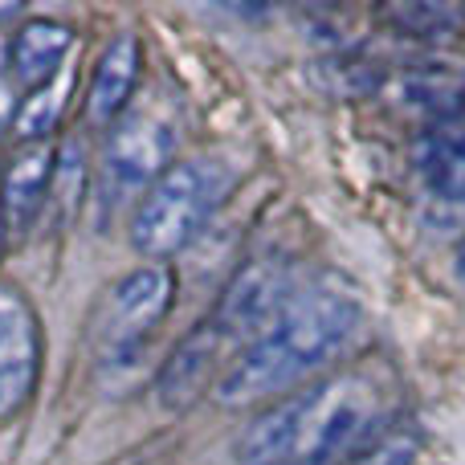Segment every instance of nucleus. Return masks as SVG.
<instances>
[{
  "label": "nucleus",
  "mask_w": 465,
  "mask_h": 465,
  "mask_svg": "<svg viewBox=\"0 0 465 465\" xmlns=\"http://www.w3.org/2000/svg\"><path fill=\"white\" fill-rule=\"evenodd\" d=\"M74 33L57 21H25L16 29L13 45H8V65H13V82L25 90H41L65 70Z\"/></svg>",
  "instance_id": "obj_11"
},
{
  "label": "nucleus",
  "mask_w": 465,
  "mask_h": 465,
  "mask_svg": "<svg viewBox=\"0 0 465 465\" xmlns=\"http://www.w3.org/2000/svg\"><path fill=\"white\" fill-rule=\"evenodd\" d=\"M139 74H143V49H139V37L135 33H119V37L98 54L94 74H90L86 119L94 123V127H111V123L135 103Z\"/></svg>",
  "instance_id": "obj_9"
},
{
  "label": "nucleus",
  "mask_w": 465,
  "mask_h": 465,
  "mask_svg": "<svg viewBox=\"0 0 465 465\" xmlns=\"http://www.w3.org/2000/svg\"><path fill=\"white\" fill-rule=\"evenodd\" d=\"M229 193H232L229 163L213 160V155L176 160L139 196L135 213H131V245H135V253H143L152 265H160L163 257H176L180 249H188L201 237Z\"/></svg>",
  "instance_id": "obj_3"
},
{
  "label": "nucleus",
  "mask_w": 465,
  "mask_h": 465,
  "mask_svg": "<svg viewBox=\"0 0 465 465\" xmlns=\"http://www.w3.org/2000/svg\"><path fill=\"white\" fill-rule=\"evenodd\" d=\"M41 376V322L29 298L0 282V429L16 420L37 392Z\"/></svg>",
  "instance_id": "obj_7"
},
{
  "label": "nucleus",
  "mask_w": 465,
  "mask_h": 465,
  "mask_svg": "<svg viewBox=\"0 0 465 465\" xmlns=\"http://www.w3.org/2000/svg\"><path fill=\"white\" fill-rule=\"evenodd\" d=\"M458 273H461V282H465V237H461V245H458Z\"/></svg>",
  "instance_id": "obj_17"
},
{
  "label": "nucleus",
  "mask_w": 465,
  "mask_h": 465,
  "mask_svg": "<svg viewBox=\"0 0 465 465\" xmlns=\"http://www.w3.org/2000/svg\"><path fill=\"white\" fill-rule=\"evenodd\" d=\"M417 163L437 196L465 201V114H450L420 139Z\"/></svg>",
  "instance_id": "obj_12"
},
{
  "label": "nucleus",
  "mask_w": 465,
  "mask_h": 465,
  "mask_svg": "<svg viewBox=\"0 0 465 465\" xmlns=\"http://www.w3.org/2000/svg\"><path fill=\"white\" fill-rule=\"evenodd\" d=\"M417 453H420V429L392 420L339 465H417Z\"/></svg>",
  "instance_id": "obj_15"
},
{
  "label": "nucleus",
  "mask_w": 465,
  "mask_h": 465,
  "mask_svg": "<svg viewBox=\"0 0 465 465\" xmlns=\"http://www.w3.org/2000/svg\"><path fill=\"white\" fill-rule=\"evenodd\" d=\"M384 425H392V376L360 363L265 404L232 453L241 465H339Z\"/></svg>",
  "instance_id": "obj_1"
},
{
  "label": "nucleus",
  "mask_w": 465,
  "mask_h": 465,
  "mask_svg": "<svg viewBox=\"0 0 465 465\" xmlns=\"http://www.w3.org/2000/svg\"><path fill=\"white\" fill-rule=\"evenodd\" d=\"M404 37H450L465 25V8L458 5H392L380 13Z\"/></svg>",
  "instance_id": "obj_14"
},
{
  "label": "nucleus",
  "mask_w": 465,
  "mask_h": 465,
  "mask_svg": "<svg viewBox=\"0 0 465 465\" xmlns=\"http://www.w3.org/2000/svg\"><path fill=\"white\" fill-rule=\"evenodd\" d=\"M225 339L217 335V331L209 327V319L201 322V327L193 331V335H184V343L172 351V360L163 363L160 371V396L172 404V409H180V404H193L196 392H204V388H217V368H221V355H225Z\"/></svg>",
  "instance_id": "obj_10"
},
{
  "label": "nucleus",
  "mask_w": 465,
  "mask_h": 465,
  "mask_svg": "<svg viewBox=\"0 0 465 465\" xmlns=\"http://www.w3.org/2000/svg\"><path fill=\"white\" fill-rule=\"evenodd\" d=\"M360 322L363 311L351 290L339 282H314L298 290L273 327L221 371L213 396L225 409H265L290 392H302L306 380L335 363Z\"/></svg>",
  "instance_id": "obj_2"
},
{
  "label": "nucleus",
  "mask_w": 465,
  "mask_h": 465,
  "mask_svg": "<svg viewBox=\"0 0 465 465\" xmlns=\"http://www.w3.org/2000/svg\"><path fill=\"white\" fill-rule=\"evenodd\" d=\"M57 176L54 139L21 143L0 168V229L25 232L49 201V184Z\"/></svg>",
  "instance_id": "obj_8"
},
{
  "label": "nucleus",
  "mask_w": 465,
  "mask_h": 465,
  "mask_svg": "<svg viewBox=\"0 0 465 465\" xmlns=\"http://www.w3.org/2000/svg\"><path fill=\"white\" fill-rule=\"evenodd\" d=\"M294 294H298V282L290 262L257 257V262L241 265L229 278V286L221 290L209 327L225 339V347L253 343V339H262L273 327V319L286 311Z\"/></svg>",
  "instance_id": "obj_6"
},
{
  "label": "nucleus",
  "mask_w": 465,
  "mask_h": 465,
  "mask_svg": "<svg viewBox=\"0 0 465 465\" xmlns=\"http://www.w3.org/2000/svg\"><path fill=\"white\" fill-rule=\"evenodd\" d=\"M65 94H70V70H62L54 82H45L41 90H29V98H21V111H16V135H21V143H37V139L54 135Z\"/></svg>",
  "instance_id": "obj_13"
},
{
  "label": "nucleus",
  "mask_w": 465,
  "mask_h": 465,
  "mask_svg": "<svg viewBox=\"0 0 465 465\" xmlns=\"http://www.w3.org/2000/svg\"><path fill=\"white\" fill-rule=\"evenodd\" d=\"M180 119L168 103H131L106 127L103 143V196L127 201L143 196L176 163Z\"/></svg>",
  "instance_id": "obj_4"
},
{
  "label": "nucleus",
  "mask_w": 465,
  "mask_h": 465,
  "mask_svg": "<svg viewBox=\"0 0 465 465\" xmlns=\"http://www.w3.org/2000/svg\"><path fill=\"white\" fill-rule=\"evenodd\" d=\"M8 119H13V86L0 78V131L8 127Z\"/></svg>",
  "instance_id": "obj_16"
},
{
  "label": "nucleus",
  "mask_w": 465,
  "mask_h": 465,
  "mask_svg": "<svg viewBox=\"0 0 465 465\" xmlns=\"http://www.w3.org/2000/svg\"><path fill=\"white\" fill-rule=\"evenodd\" d=\"M176 278L168 265H139L106 290L94 314V351L103 363H127L172 311Z\"/></svg>",
  "instance_id": "obj_5"
}]
</instances>
